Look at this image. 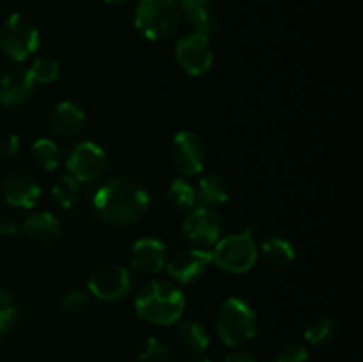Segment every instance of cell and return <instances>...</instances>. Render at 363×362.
<instances>
[{
  "mask_svg": "<svg viewBox=\"0 0 363 362\" xmlns=\"http://www.w3.org/2000/svg\"><path fill=\"white\" fill-rule=\"evenodd\" d=\"M11 304H14L11 293H9V291L4 290V287H0V309L7 307V305H11Z\"/></svg>",
  "mask_w": 363,
  "mask_h": 362,
  "instance_id": "34",
  "label": "cell"
},
{
  "mask_svg": "<svg viewBox=\"0 0 363 362\" xmlns=\"http://www.w3.org/2000/svg\"><path fill=\"white\" fill-rule=\"evenodd\" d=\"M66 165L69 176L78 183H91L99 180L106 170V155L94 142H80L71 149Z\"/></svg>",
  "mask_w": 363,
  "mask_h": 362,
  "instance_id": "9",
  "label": "cell"
},
{
  "mask_svg": "<svg viewBox=\"0 0 363 362\" xmlns=\"http://www.w3.org/2000/svg\"><path fill=\"white\" fill-rule=\"evenodd\" d=\"M167 201L174 209H188L197 202L195 187L184 180L172 181V185L167 190Z\"/></svg>",
  "mask_w": 363,
  "mask_h": 362,
  "instance_id": "24",
  "label": "cell"
},
{
  "mask_svg": "<svg viewBox=\"0 0 363 362\" xmlns=\"http://www.w3.org/2000/svg\"><path fill=\"white\" fill-rule=\"evenodd\" d=\"M216 332L229 346H240L254 339L257 332V318L247 302L241 298H227L216 312Z\"/></svg>",
  "mask_w": 363,
  "mask_h": 362,
  "instance_id": "4",
  "label": "cell"
},
{
  "mask_svg": "<svg viewBox=\"0 0 363 362\" xmlns=\"http://www.w3.org/2000/svg\"><path fill=\"white\" fill-rule=\"evenodd\" d=\"M78 195H80V185L74 177L62 176L55 181L52 187V197L57 206L64 209H69L77 204Z\"/></svg>",
  "mask_w": 363,
  "mask_h": 362,
  "instance_id": "23",
  "label": "cell"
},
{
  "mask_svg": "<svg viewBox=\"0 0 363 362\" xmlns=\"http://www.w3.org/2000/svg\"><path fill=\"white\" fill-rule=\"evenodd\" d=\"M222 219L206 206L191 209L183 220V234L188 241L201 247H211L222 236Z\"/></svg>",
  "mask_w": 363,
  "mask_h": 362,
  "instance_id": "11",
  "label": "cell"
},
{
  "mask_svg": "<svg viewBox=\"0 0 363 362\" xmlns=\"http://www.w3.org/2000/svg\"><path fill=\"white\" fill-rule=\"evenodd\" d=\"M89 293L103 302H117L131 290V277L124 266L117 263H103L92 270L87 280Z\"/></svg>",
  "mask_w": 363,
  "mask_h": 362,
  "instance_id": "7",
  "label": "cell"
},
{
  "mask_svg": "<svg viewBox=\"0 0 363 362\" xmlns=\"http://www.w3.org/2000/svg\"><path fill=\"white\" fill-rule=\"evenodd\" d=\"M273 362H308V351L300 343H287L277 351Z\"/></svg>",
  "mask_w": 363,
  "mask_h": 362,
  "instance_id": "29",
  "label": "cell"
},
{
  "mask_svg": "<svg viewBox=\"0 0 363 362\" xmlns=\"http://www.w3.org/2000/svg\"><path fill=\"white\" fill-rule=\"evenodd\" d=\"M32 160L45 170H53L60 163V149L50 138H39L32 144Z\"/></svg>",
  "mask_w": 363,
  "mask_h": 362,
  "instance_id": "22",
  "label": "cell"
},
{
  "mask_svg": "<svg viewBox=\"0 0 363 362\" xmlns=\"http://www.w3.org/2000/svg\"><path fill=\"white\" fill-rule=\"evenodd\" d=\"M34 80L27 67L11 66L0 75V102L6 106H16L30 96Z\"/></svg>",
  "mask_w": 363,
  "mask_h": 362,
  "instance_id": "15",
  "label": "cell"
},
{
  "mask_svg": "<svg viewBox=\"0 0 363 362\" xmlns=\"http://www.w3.org/2000/svg\"><path fill=\"white\" fill-rule=\"evenodd\" d=\"M333 334V323L330 319L321 318V319H315L314 323L305 329V339L308 341L311 344H323L332 337Z\"/></svg>",
  "mask_w": 363,
  "mask_h": 362,
  "instance_id": "28",
  "label": "cell"
},
{
  "mask_svg": "<svg viewBox=\"0 0 363 362\" xmlns=\"http://www.w3.org/2000/svg\"><path fill=\"white\" fill-rule=\"evenodd\" d=\"M195 195H197V201L201 202V206L216 208V206H222L229 201L230 183L223 174L211 172L199 180Z\"/></svg>",
  "mask_w": 363,
  "mask_h": 362,
  "instance_id": "18",
  "label": "cell"
},
{
  "mask_svg": "<svg viewBox=\"0 0 363 362\" xmlns=\"http://www.w3.org/2000/svg\"><path fill=\"white\" fill-rule=\"evenodd\" d=\"M135 311L152 325H172L184 311V297L172 283L152 280L144 284L135 297Z\"/></svg>",
  "mask_w": 363,
  "mask_h": 362,
  "instance_id": "2",
  "label": "cell"
},
{
  "mask_svg": "<svg viewBox=\"0 0 363 362\" xmlns=\"http://www.w3.org/2000/svg\"><path fill=\"white\" fill-rule=\"evenodd\" d=\"M177 7L199 32L211 35L216 31V18L209 0H176Z\"/></svg>",
  "mask_w": 363,
  "mask_h": 362,
  "instance_id": "19",
  "label": "cell"
},
{
  "mask_svg": "<svg viewBox=\"0 0 363 362\" xmlns=\"http://www.w3.org/2000/svg\"><path fill=\"white\" fill-rule=\"evenodd\" d=\"M223 362H255V358L248 350H234L227 355Z\"/></svg>",
  "mask_w": 363,
  "mask_h": 362,
  "instance_id": "33",
  "label": "cell"
},
{
  "mask_svg": "<svg viewBox=\"0 0 363 362\" xmlns=\"http://www.w3.org/2000/svg\"><path fill=\"white\" fill-rule=\"evenodd\" d=\"M177 341L181 348L191 353H201L209 346V334L204 325L197 322H184L177 329Z\"/></svg>",
  "mask_w": 363,
  "mask_h": 362,
  "instance_id": "20",
  "label": "cell"
},
{
  "mask_svg": "<svg viewBox=\"0 0 363 362\" xmlns=\"http://www.w3.org/2000/svg\"><path fill=\"white\" fill-rule=\"evenodd\" d=\"M23 233L30 243L38 247H52L62 234L59 219L48 212H34L25 219Z\"/></svg>",
  "mask_w": 363,
  "mask_h": 362,
  "instance_id": "16",
  "label": "cell"
},
{
  "mask_svg": "<svg viewBox=\"0 0 363 362\" xmlns=\"http://www.w3.org/2000/svg\"><path fill=\"white\" fill-rule=\"evenodd\" d=\"M105 2H108V4H123V2H126V0H105Z\"/></svg>",
  "mask_w": 363,
  "mask_h": 362,
  "instance_id": "36",
  "label": "cell"
},
{
  "mask_svg": "<svg viewBox=\"0 0 363 362\" xmlns=\"http://www.w3.org/2000/svg\"><path fill=\"white\" fill-rule=\"evenodd\" d=\"M169 361V350L156 337H147L140 344L137 353V362H167Z\"/></svg>",
  "mask_w": 363,
  "mask_h": 362,
  "instance_id": "26",
  "label": "cell"
},
{
  "mask_svg": "<svg viewBox=\"0 0 363 362\" xmlns=\"http://www.w3.org/2000/svg\"><path fill=\"white\" fill-rule=\"evenodd\" d=\"M16 319H18V309L14 304L0 309V341H2L4 334H6L7 330L13 329Z\"/></svg>",
  "mask_w": 363,
  "mask_h": 362,
  "instance_id": "30",
  "label": "cell"
},
{
  "mask_svg": "<svg viewBox=\"0 0 363 362\" xmlns=\"http://www.w3.org/2000/svg\"><path fill=\"white\" fill-rule=\"evenodd\" d=\"M176 59L188 75H204L215 60L209 35L199 31L183 35L176 43Z\"/></svg>",
  "mask_w": 363,
  "mask_h": 362,
  "instance_id": "8",
  "label": "cell"
},
{
  "mask_svg": "<svg viewBox=\"0 0 363 362\" xmlns=\"http://www.w3.org/2000/svg\"><path fill=\"white\" fill-rule=\"evenodd\" d=\"M257 254L254 227L247 226V229L241 233L220 238L215 243V251L211 252V259L225 272L245 273L255 265Z\"/></svg>",
  "mask_w": 363,
  "mask_h": 362,
  "instance_id": "5",
  "label": "cell"
},
{
  "mask_svg": "<svg viewBox=\"0 0 363 362\" xmlns=\"http://www.w3.org/2000/svg\"><path fill=\"white\" fill-rule=\"evenodd\" d=\"M167 247L158 238H140L131 248V266L137 272L152 275L165 268Z\"/></svg>",
  "mask_w": 363,
  "mask_h": 362,
  "instance_id": "14",
  "label": "cell"
},
{
  "mask_svg": "<svg viewBox=\"0 0 363 362\" xmlns=\"http://www.w3.org/2000/svg\"><path fill=\"white\" fill-rule=\"evenodd\" d=\"M28 73H30L34 84H52L59 78L60 64L52 57H39L28 67Z\"/></svg>",
  "mask_w": 363,
  "mask_h": 362,
  "instance_id": "25",
  "label": "cell"
},
{
  "mask_svg": "<svg viewBox=\"0 0 363 362\" xmlns=\"http://www.w3.org/2000/svg\"><path fill=\"white\" fill-rule=\"evenodd\" d=\"M89 298H91V293L85 290H69L60 297V309L67 314H78V312L84 311L89 305Z\"/></svg>",
  "mask_w": 363,
  "mask_h": 362,
  "instance_id": "27",
  "label": "cell"
},
{
  "mask_svg": "<svg viewBox=\"0 0 363 362\" xmlns=\"http://www.w3.org/2000/svg\"><path fill=\"white\" fill-rule=\"evenodd\" d=\"M2 192L6 201L16 208H34L41 197V187L28 170H13L4 180Z\"/></svg>",
  "mask_w": 363,
  "mask_h": 362,
  "instance_id": "13",
  "label": "cell"
},
{
  "mask_svg": "<svg viewBox=\"0 0 363 362\" xmlns=\"http://www.w3.org/2000/svg\"><path fill=\"white\" fill-rule=\"evenodd\" d=\"M133 23L145 39L160 41L176 32L179 7L176 0H138Z\"/></svg>",
  "mask_w": 363,
  "mask_h": 362,
  "instance_id": "3",
  "label": "cell"
},
{
  "mask_svg": "<svg viewBox=\"0 0 363 362\" xmlns=\"http://www.w3.org/2000/svg\"><path fill=\"white\" fill-rule=\"evenodd\" d=\"M99 219L112 226H128L145 213L149 195L144 185L135 176H117L106 181L92 197Z\"/></svg>",
  "mask_w": 363,
  "mask_h": 362,
  "instance_id": "1",
  "label": "cell"
},
{
  "mask_svg": "<svg viewBox=\"0 0 363 362\" xmlns=\"http://www.w3.org/2000/svg\"><path fill=\"white\" fill-rule=\"evenodd\" d=\"M261 254L264 256L266 261L273 266H282L291 265L294 261V247L293 243L282 236H268L261 243Z\"/></svg>",
  "mask_w": 363,
  "mask_h": 362,
  "instance_id": "21",
  "label": "cell"
},
{
  "mask_svg": "<svg viewBox=\"0 0 363 362\" xmlns=\"http://www.w3.org/2000/svg\"><path fill=\"white\" fill-rule=\"evenodd\" d=\"M170 160L183 176H195L206 165V148L194 131H179L170 144Z\"/></svg>",
  "mask_w": 363,
  "mask_h": 362,
  "instance_id": "10",
  "label": "cell"
},
{
  "mask_svg": "<svg viewBox=\"0 0 363 362\" xmlns=\"http://www.w3.org/2000/svg\"><path fill=\"white\" fill-rule=\"evenodd\" d=\"M20 149V138L14 133H7L0 137V158H13Z\"/></svg>",
  "mask_w": 363,
  "mask_h": 362,
  "instance_id": "31",
  "label": "cell"
},
{
  "mask_svg": "<svg viewBox=\"0 0 363 362\" xmlns=\"http://www.w3.org/2000/svg\"><path fill=\"white\" fill-rule=\"evenodd\" d=\"M183 362H211L208 358H202V357H190V358H184Z\"/></svg>",
  "mask_w": 363,
  "mask_h": 362,
  "instance_id": "35",
  "label": "cell"
},
{
  "mask_svg": "<svg viewBox=\"0 0 363 362\" xmlns=\"http://www.w3.org/2000/svg\"><path fill=\"white\" fill-rule=\"evenodd\" d=\"M211 263V252L206 248H183L170 256L169 261H165V268L174 280L188 284L204 275Z\"/></svg>",
  "mask_w": 363,
  "mask_h": 362,
  "instance_id": "12",
  "label": "cell"
},
{
  "mask_svg": "<svg viewBox=\"0 0 363 362\" xmlns=\"http://www.w3.org/2000/svg\"><path fill=\"white\" fill-rule=\"evenodd\" d=\"M20 229V224L9 213H0V236H13Z\"/></svg>",
  "mask_w": 363,
  "mask_h": 362,
  "instance_id": "32",
  "label": "cell"
},
{
  "mask_svg": "<svg viewBox=\"0 0 363 362\" xmlns=\"http://www.w3.org/2000/svg\"><path fill=\"white\" fill-rule=\"evenodd\" d=\"M85 126V112L73 102H62L50 116V128L62 138L77 137Z\"/></svg>",
  "mask_w": 363,
  "mask_h": 362,
  "instance_id": "17",
  "label": "cell"
},
{
  "mask_svg": "<svg viewBox=\"0 0 363 362\" xmlns=\"http://www.w3.org/2000/svg\"><path fill=\"white\" fill-rule=\"evenodd\" d=\"M39 46V31L27 14L14 13L0 27V48L14 62L28 59Z\"/></svg>",
  "mask_w": 363,
  "mask_h": 362,
  "instance_id": "6",
  "label": "cell"
}]
</instances>
